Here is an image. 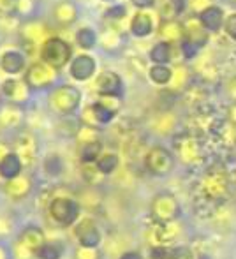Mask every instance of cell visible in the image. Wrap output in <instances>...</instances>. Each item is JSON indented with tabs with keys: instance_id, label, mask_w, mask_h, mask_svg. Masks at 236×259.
Returning a JSON list of instances; mask_svg holds the SVG:
<instances>
[{
	"instance_id": "obj_1",
	"label": "cell",
	"mask_w": 236,
	"mask_h": 259,
	"mask_svg": "<svg viewBox=\"0 0 236 259\" xmlns=\"http://www.w3.org/2000/svg\"><path fill=\"white\" fill-rule=\"evenodd\" d=\"M42 62L55 69H62L71 60V46L60 37H48L41 46Z\"/></svg>"
},
{
	"instance_id": "obj_2",
	"label": "cell",
	"mask_w": 236,
	"mask_h": 259,
	"mask_svg": "<svg viewBox=\"0 0 236 259\" xmlns=\"http://www.w3.org/2000/svg\"><path fill=\"white\" fill-rule=\"evenodd\" d=\"M79 101H81V92L71 85H62L53 90L52 96H50V104L62 115L74 111L79 106Z\"/></svg>"
},
{
	"instance_id": "obj_3",
	"label": "cell",
	"mask_w": 236,
	"mask_h": 259,
	"mask_svg": "<svg viewBox=\"0 0 236 259\" xmlns=\"http://www.w3.org/2000/svg\"><path fill=\"white\" fill-rule=\"evenodd\" d=\"M59 78V69L52 67L46 62H37V64L30 65L25 74V81L28 83L30 89H44L57 81Z\"/></svg>"
},
{
	"instance_id": "obj_4",
	"label": "cell",
	"mask_w": 236,
	"mask_h": 259,
	"mask_svg": "<svg viewBox=\"0 0 236 259\" xmlns=\"http://www.w3.org/2000/svg\"><path fill=\"white\" fill-rule=\"evenodd\" d=\"M50 211H52L53 219L59 221L64 226H71L72 222L78 219L79 215V206L76 201L67 198H57L53 199V203L50 205Z\"/></svg>"
},
{
	"instance_id": "obj_5",
	"label": "cell",
	"mask_w": 236,
	"mask_h": 259,
	"mask_svg": "<svg viewBox=\"0 0 236 259\" xmlns=\"http://www.w3.org/2000/svg\"><path fill=\"white\" fill-rule=\"evenodd\" d=\"M2 92L9 101H13L16 104H23L30 97V87H28L27 81H20V79L11 78L2 83Z\"/></svg>"
},
{
	"instance_id": "obj_6",
	"label": "cell",
	"mask_w": 236,
	"mask_h": 259,
	"mask_svg": "<svg viewBox=\"0 0 236 259\" xmlns=\"http://www.w3.org/2000/svg\"><path fill=\"white\" fill-rule=\"evenodd\" d=\"M71 76L78 81H85L96 72V60L90 55H78L74 60L71 62Z\"/></svg>"
},
{
	"instance_id": "obj_7",
	"label": "cell",
	"mask_w": 236,
	"mask_h": 259,
	"mask_svg": "<svg viewBox=\"0 0 236 259\" xmlns=\"http://www.w3.org/2000/svg\"><path fill=\"white\" fill-rule=\"evenodd\" d=\"M96 87L101 96L120 97V94H122V79H120L118 74H115V72H111V71L101 72L96 81Z\"/></svg>"
},
{
	"instance_id": "obj_8",
	"label": "cell",
	"mask_w": 236,
	"mask_h": 259,
	"mask_svg": "<svg viewBox=\"0 0 236 259\" xmlns=\"http://www.w3.org/2000/svg\"><path fill=\"white\" fill-rule=\"evenodd\" d=\"M25 65L27 62H25L23 53L20 52H6L0 58V67L7 74H20L21 71H25Z\"/></svg>"
},
{
	"instance_id": "obj_9",
	"label": "cell",
	"mask_w": 236,
	"mask_h": 259,
	"mask_svg": "<svg viewBox=\"0 0 236 259\" xmlns=\"http://www.w3.org/2000/svg\"><path fill=\"white\" fill-rule=\"evenodd\" d=\"M199 20H201V25L208 30H219L222 27L224 21V13L220 7L217 6H210L199 14Z\"/></svg>"
},
{
	"instance_id": "obj_10",
	"label": "cell",
	"mask_w": 236,
	"mask_h": 259,
	"mask_svg": "<svg viewBox=\"0 0 236 259\" xmlns=\"http://www.w3.org/2000/svg\"><path fill=\"white\" fill-rule=\"evenodd\" d=\"M46 27L39 21H32V23L23 25L21 28V37L25 39V42H30V45H37V42H44L46 39Z\"/></svg>"
},
{
	"instance_id": "obj_11",
	"label": "cell",
	"mask_w": 236,
	"mask_h": 259,
	"mask_svg": "<svg viewBox=\"0 0 236 259\" xmlns=\"http://www.w3.org/2000/svg\"><path fill=\"white\" fill-rule=\"evenodd\" d=\"M115 115V109L104 103H96L85 109V116H90L96 123H108Z\"/></svg>"
},
{
	"instance_id": "obj_12",
	"label": "cell",
	"mask_w": 236,
	"mask_h": 259,
	"mask_svg": "<svg viewBox=\"0 0 236 259\" xmlns=\"http://www.w3.org/2000/svg\"><path fill=\"white\" fill-rule=\"evenodd\" d=\"M20 171H21L20 155L7 154V155L2 157V160H0V175H2L4 178L13 180V178H16L18 175H20Z\"/></svg>"
},
{
	"instance_id": "obj_13",
	"label": "cell",
	"mask_w": 236,
	"mask_h": 259,
	"mask_svg": "<svg viewBox=\"0 0 236 259\" xmlns=\"http://www.w3.org/2000/svg\"><path fill=\"white\" fill-rule=\"evenodd\" d=\"M76 235H78L81 245H85V247H93L99 243V231H97L92 222H88V221L81 222V224L76 228Z\"/></svg>"
},
{
	"instance_id": "obj_14",
	"label": "cell",
	"mask_w": 236,
	"mask_h": 259,
	"mask_svg": "<svg viewBox=\"0 0 236 259\" xmlns=\"http://www.w3.org/2000/svg\"><path fill=\"white\" fill-rule=\"evenodd\" d=\"M53 14H55V20L59 21L60 25H71V23H74L76 18H78V11H76V6L72 2H67V0L57 4Z\"/></svg>"
},
{
	"instance_id": "obj_15",
	"label": "cell",
	"mask_w": 236,
	"mask_h": 259,
	"mask_svg": "<svg viewBox=\"0 0 236 259\" xmlns=\"http://www.w3.org/2000/svg\"><path fill=\"white\" fill-rule=\"evenodd\" d=\"M130 30L137 37H145V35L152 34L154 30V23H152V18L147 13H137L136 16L130 21Z\"/></svg>"
},
{
	"instance_id": "obj_16",
	"label": "cell",
	"mask_w": 236,
	"mask_h": 259,
	"mask_svg": "<svg viewBox=\"0 0 236 259\" xmlns=\"http://www.w3.org/2000/svg\"><path fill=\"white\" fill-rule=\"evenodd\" d=\"M150 58L155 64H166V62L171 60V46L168 42H157L150 50Z\"/></svg>"
},
{
	"instance_id": "obj_17",
	"label": "cell",
	"mask_w": 236,
	"mask_h": 259,
	"mask_svg": "<svg viewBox=\"0 0 236 259\" xmlns=\"http://www.w3.org/2000/svg\"><path fill=\"white\" fill-rule=\"evenodd\" d=\"M76 42H78V45L81 46L83 50L93 48V46H96V42H97L96 32H93L92 28H88V27L79 28L78 34H76Z\"/></svg>"
},
{
	"instance_id": "obj_18",
	"label": "cell",
	"mask_w": 236,
	"mask_h": 259,
	"mask_svg": "<svg viewBox=\"0 0 236 259\" xmlns=\"http://www.w3.org/2000/svg\"><path fill=\"white\" fill-rule=\"evenodd\" d=\"M150 79L157 85H164L171 79V69L166 67V64H155L150 69Z\"/></svg>"
},
{
	"instance_id": "obj_19",
	"label": "cell",
	"mask_w": 236,
	"mask_h": 259,
	"mask_svg": "<svg viewBox=\"0 0 236 259\" xmlns=\"http://www.w3.org/2000/svg\"><path fill=\"white\" fill-rule=\"evenodd\" d=\"M118 166V157L115 154H106L97 160V169L101 173H111L113 169H117Z\"/></svg>"
},
{
	"instance_id": "obj_20",
	"label": "cell",
	"mask_w": 236,
	"mask_h": 259,
	"mask_svg": "<svg viewBox=\"0 0 236 259\" xmlns=\"http://www.w3.org/2000/svg\"><path fill=\"white\" fill-rule=\"evenodd\" d=\"M97 155H101V143L99 141H90V143H86L85 148H83L81 159L85 160V162H92V160L97 159Z\"/></svg>"
},
{
	"instance_id": "obj_21",
	"label": "cell",
	"mask_w": 236,
	"mask_h": 259,
	"mask_svg": "<svg viewBox=\"0 0 236 259\" xmlns=\"http://www.w3.org/2000/svg\"><path fill=\"white\" fill-rule=\"evenodd\" d=\"M185 9V0H164V6H162V14H180Z\"/></svg>"
},
{
	"instance_id": "obj_22",
	"label": "cell",
	"mask_w": 236,
	"mask_h": 259,
	"mask_svg": "<svg viewBox=\"0 0 236 259\" xmlns=\"http://www.w3.org/2000/svg\"><path fill=\"white\" fill-rule=\"evenodd\" d=\"M35 2L34 0H14V11L21 16H27L34 11Z\"/></svg>"
},
{
	"instance_id": "obj_23",
	"label": "cell",
	"mask_w": 236,
	"mask_h": 259,
	"mask_svg": "<svg viewBox=\"0 0 236 259\" xmlns=\"http://www.w3.org/2000/svg\"><path fill=\"white\" fill-rule=\"evenodd\" d=\"M39 257L41 259H59L60 257V250L55 245H42L39 249Z\"/></svg>"
},
{
	"instance_id": "obj_24",
	"label": "cell",
	"mask_w": 236,
	"mask_h": 259,
	"mask_svg": "<svg viewBox=\"0 0 236 259\" xmlns=\"http://www.w3.org/2000/svg\"><path fill=\"white\" fill-rule=\"evenodd\" d=\"M44 167H46V171H48V173L57 175L62 169V162H60V159L57 155H52L50 159H46Z\"/></svg>"
},
{
	"instance_id": "obj_25",
	"label": "cell",
	"mask_w": 236,
	"mask_h": 259,
	"mask_svg": "<svg viewBox=\"0 0 236 259\" xmlns=\"http://www.w3.org/2000/svg\"><path fill=\"white\" fill-rule=\"evenodd\" d=\"M226 32L229 34V37H233L236 41V14H231L226 21Z\"/></svg>"
},
{
	"instance_id": "obj_26",
	"label": "cell",
	"mask_w": 236,
	"mask_h": 259,
	"mask_svg": "<svg viewBox=\"0 0 236 259\" xmlns=\"http://www.w3.org/2000/svg\"><path fill=\"white\" fill-rule=\"evenodd\" d=\"M106 16L108 18H123L125 16V7L123 6H113L106 11Z\"/></svg>"
},
{
	"instance_id": "obj_27",
	"label": "cell",
	"mask_w": 236,
	"mask_h": 259,
	"mask_svg": "<svg viewBox=\"0 0 236 259\" xmlns=\"http://www.w3.org/2000/svg\"><path fill=\"white\" fill-rule=\"evenodd\" d=\"M181 48H183V53H185V57H187V58H192L196 55V52H198V46L192 45L191 41H185L183 45H181Z\"/></svg>"
},
{
	"instance_id": "obj_28",
	"label": "cell",
	"mask_w": 236,
	"mask_h": 259,
	"mask_svg": "<svg viewBox=\"0 0 236 259\" xmlns=\"http://www.w3.org/2000/svg\"><path fill=\"white\" fill-rule=\"evenodd\" d=\"M0 11H2L4 14L13 13L14 11V0H0Z\"/></svg>"
},
{
	"instance_id": "obj_29",
	"label": "cell",
	"mask_w": 236,
	"mask_h": 259,
	"mask_svg": "<svg viewBox=\"0 0 236 259\" xmlns=\"http://www.w3.org/2000/svg\"><path fill=\"white\" fill-rule=\"evenodd\" d=\"M134 6L141 7V9H145V7H152L155 4V0H132Z\"/></svg>"
},
{
	"instance_id": "obj_30",
	"label": "cell",
	"mask_w": 236,
	"mask_h": 259,
	"mask_svg": "<svg viewBox=\"0 0 236 259\" xmlns=\"http://www.w3.org/2000/svg\"><path fill=\"white\" fill-rule=\"evenodd\" d=\"M122 259H141V256H139V254H136V252H127V254H123Z\"/></svg>"
},
{
	"instance_id": "obj_31",
	"label": "cell",
	"mask_w": 236,
	"mask_h": 259,
	"mask_svg": "<svg viewBox=\"0 0 236 259\" xmlns=\"http://www.w3.org/2000/svg\"><path fill=\"white\" fill-rule=\"evenodd\" d=\"M104 2H113V0H104Z\"/></svg>"
}]
</instances>
